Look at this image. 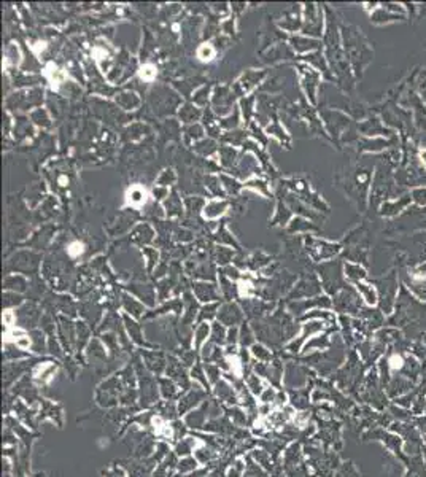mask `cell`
<instances>
[{"instance_id":"cell-37","label":"cell","mask_w":426,"mask_h":477,"mask_svg":"<svg viewBox=\"0 0 426 477\" xmlns=\"http://www.w3.org/2000/svg\"><path fill=\"white\" fill-rule=\"evenodd\" d=\"M245 477H267L264 469L256 463V461L250 457L247 458V469H245Z\"/></svg>"},{"instance_id":"cell-30","label":"cell","mask_w":426,"mask_h":477,"mask_svg":"<svg viewBox=\"0 0 426 477\" xmlns=\"http://www.w3.org/2000/svg\"><path fill=\"white\" fill-rule=\"evenodd\" d=\"M197 465H199V461H197L194 457H185L178 461L175 468H177L178 474H191V473L197 471Z\"/></svg>"},{"instance_id":"cell-23","label":"cell","mask_w":426,"mask_h":477,"mask_svg":"<svg viewBox=\"0 0 426 477\" xmlns=\"http://www.w3.org/2000/svg\"><path fill=\"white\" fill-rule=\"evenodd\" d=\"M252 458L256 461L258 465H261L264 469H267V471H273V469H275V468H273L272 453L267 452V450H263V449L258 450V449H256V450L252 452Z\"/></svg>"},{"instance_id":"cell-16","label":"cell","mask_w":426,"mask_h":477,"mask_svg":"<svg viewBox=\"0 0 426 477\" xmlns=\"http://www.w3.org/2000/svg\"><path fill=\"white\" fill-rule=\"evenodd\" d=\"M124 326L129 332V336H131V339L137 345L140 347L147 345V340L143 339V334H142V326L137 321H134L129 315H124Z\"/></svg>"},{"instance_id":"cell-1","label":"cell","mask_w":426,"mask_h":477,"mask_svg":"<svg viewBox=\"0 0 426 477\" xmlns=\"http://www.w3.org/2000/svg\"><path fill=\"white\" fill-rule=\"evenodd\" d=\"M135 374H137V380H139V401H140V407L142 409H148L150 406L158 404V398H159V383L158 378H155V374L148 372V371L143 368L142 363L137 360L135 361Z\"/></svg>"},{"instance_id":"cell-2","label":"cell","mask_w":426,"mask_h":477,"mask_svg":"<svg viewBox=\"0 0 426 477\" xmlns=\"http://www.w3.org/2000/svg\"><path fill=\"white\" fill-rule=\"evenodd\" d=\"M126 387L121 377H110L105 382L99 385L96 391V401L101 407H115L119 403L121 395L124 393Z\"/></svg>"},{"instance_id":"cell-15","label":"cell","mask_w":426,"mask_h":477,"mask_svg":"<svg viewBox=\"0 0 426 477\" xmlns=\"http://www.w3.org/2000/svg\"><path fill=\"white\" fill-rule=\"evenodd\" d=\"M40 419H51L56 422L57 425H62V409L59 406L50 403V401L43 399L42 401V411H40Z\"/></svg>"},{"instance_id":"cell-3","label":"cell","mask_w":426,"mask_h":477,"mask_svg":"<svg viewBox=\"0 0 426 477\" xmlns=\"http://www.w3.org/2000/svg\"><path fill=\"white\" fill-rule=\"evenodd\" d=\"M209 396V391L202 388L199 383H194L191 388H189L183 396L178 399V414L180 415H186L191 411H194L196 407H199L205 399Z\"/></svg>"},{"instance_id":"cell-20","label":"cell","mask_w":426,"mask_h":477,"mask_svg":"<svg viewBox=\"0 0 426 477\" xmlns=\"http://www.w3.org/2000/svg\"><path fill=\"white\" fill-rule=\"evenodd\" d=\"M194 291H196L197 299L202 301V302H210V301L218 299L216 290H215V286H213V285H207V283H196V285H194Z\"/></svg>"},{"instance_id":"cell-45","label":"cell","mask_w":426,"mask_h":477,"mask_svg":"<svg viewBox=\"0 0 426 477\" xmlns=\"http://www.w3.org/2000/svg\"><path fill=\"white\" fill-rule=\"evenodd\" d=\"M77 329H78V347L81 348L83 345H85L86 340H88L89 329L86 328L85 323H78V324H77Z\"/></svg>"},{"instance_id":"cell-24","label":"cell","mask_w":426,"mask_h":477,"mask_svg":"<svg viewBox=\"0 0 426 477\" xmlns=\"http://www.w3.org/2000/svg\"><path fill=\"white\" fill-rule=\"evenodd\" d=\"M189 377H191L196 383H199L202 388H205L207 391L210 390V382H209V378H207V374H205L204 366H201L199 363H196V365L191 368V372H189Z\"/></svg>"},{"instance_id":"cell-42","label":"cell","mask_w":426,"mask_h":477,"mask_svg":"<svg viewBox=\"0 0 426 477\" xmlns=\"http://www.w3.org/2000/svg\"><path fill=\"white\" fill-rule=\"evenodd\" d=\"M197 56H199V59H202V60H210V59H213V56H215V50H213L212 45L205 43L197 50Z\"/></svg>"},{"instance_id":"cell-4","label":"cell","mask_w":426,"mask_h":477,"mask_svg":"<svg viewBox=\"0 0 426 477\" xmlns=\"http://www.w3.org/2000/svg\"><path fill=\"white\" fill-rule=\"evenodd\" d=\"M209 420H210V399H205L199 407H196L194 411L185 415V425L194 431L204 429L205 423Z\"/></svg>"},{"instance_id":"cell-36","label":"cell","mask_w":426,"mask_h":477,"mask_svg":"<svg viewBox=\"0 0 426 477\" xmlns=\"http://www.w3.org/2000/svg\"><path fill=\"white\" fill-rule=\"evenodd\" d=\"M204 369H205V374H207V378L210 383L215 385L221 380V368L216 366L215 363H205Z\"/></svg>"},{"instance_id":"cell-29","label":"cell","mask_w":426,"mask_h":477,"mask_svg":"<svg viewBox=\"0 0 426 477\" xmlns=\"http://www.w3.org/2000/svg\"><path fill=\"white\" fill-rule=\"evenodd\" d=\"M123 304H124V309H126V312L131 315V317H142L143 314V306L140 304V302H137L134 298H131L129 294H124L123 296Z\"/></svg>"},{"instance_id":"cell-27","label":"cell","mask_w":426,"mask_h":477,"mask_svg":"<svg viewBox=\"0 0 426 477\" xmlns=\"http://www.w3.org/2000/svg\"><path fill=\"white\" fill-rule=\"evenodd\" d=\"M210 342L215 344V345H223L224 342H227V332L224 329V324H221V323H213L212 324Z\"/></svg>"},{"instance_id":"cell-10","label":"cell","mask_w":426,"mask_h":477,"mask_svg":"<svg viewBox=\"0 0 426 477\" xmlns=\"http://www.w3.org/2000/svg\"><path fill=\"white\" fill-rule=\"evenodd\" d=\"M218 320L221 324H226V326H235L237 323L242 321V318H243V314H242V310L235 306V304H226L223 306L221 309H219V312H218Z\"/></svg>"},{"instance_id":"cell-50","label":"cell","mask_w":426,"mask_h":477,"mask_svg":"<svg viewBox=\"0 0 426 477\" xmlns=\"http://www.w3.org/2000/svg\"><path fill=\"white\" fill-rule=\"evenodd\" d=\"M48 350H50V353L51 355H56V357H60V348H59V345H57V342H56V339L54 337H50V340H48Z\"/></svg>"},{"instance_id":"cell-22","label":"cell","mask_w":426,"mask_h":477,"mask_svg":"<svg viewBox=\"0 0 426 477\" xmlns=\"http://www.w3.org/2000/svg\"><path fill=\"white\" fill-rule=\"evenodd\" d=\"M281 377H283V363L278 361V360L269 363V374H267V377H266V378H267L272 385L280 387Z\"/></svg>"},{"instance_id":"cell-53","label":"cell","mask_w":426,"mask_h":477,"mask_svg":"<svg viewBox=\"0 0 426 477\" xmlns=\"http://www.w3.org/2000/svg\"><path fill=\"white\" fill-rule=\"evenodd\" d=\"M81 252H83V247H81L80 242H73V244L70 245V248H68V253H70L72 256H78Z\"/></svg>"},{"instance_id":"cell-9","label":"cell","mask_w":426,"mask_h":477,"mask_svg":"<svg viewBox=\"0 0 426 477\" xmlns=\"http://www.w3.org/2000/svg\"><path fill=\"white\" fill-rule=\"evenodd\" d=\"M14 396H21L27 404H34L35 401H39V395H37V388L34 387L32 380L29 377L21 378V380L14 385L13 388Z\"/></svg>"},{"instance_id":"cell-41","label":"cell","mask_w":426,"mask_h":477,"mask_svg":"<svg viewBox=\"0 0 426 477\" xmlns=\"http://www.w3.org/2000/svg\"><path fill=\"white\" fill-rule=\"evenodd\" d=\"M277 390L275 388H264V391L261 393V396H260V401H261V404L264 406H273V403H275V398H277Z\"/></svg>"},{"instance_id":"cell-31","label":"cell","mask_w":426,"mask_h":477,"mask_svg":"<svg viewBox=\"0 0 426 477\" xmlns=\"http://www.w3.org/2000/svg\"><path fill=\"white\" fill-rule=\"evenodd\" d=\"M226 207H227V204H226L224 201H221V202H219V201H213V202L209 204V206H205L204 215L207 216V218H216V216L224 213Z\"/></svg>"},{"instance_id":"cell-6","label":"cell","mask_w":426,"mask_h":477,"mask_svg":"<svg viewBox=\"0 0 426 477\" xmlns=\"http://www.w3.org/2000/svg\"><path fill=\"white\" fill-rule=\"evenodd\" d=\"M123 468L126 469V473L129 477H151L153 476V460L147 458V460H124Z\"/></svg>"},{"instance_id":"cell-19","label":"cell","mask_w":426,"mask_h":477,"mask_svg":"<svg viewBox=\"0 0 426 477\" xmlns=\"http://www.w3.org/2000/svg\"><path fill=\"white\" fill-rule=\"evenodd\" d=\"M88 358L93 360L96 365H105L106 361V353L105 347L102 345L101 340H93L88 345Z\"/></svg>"},{"instance_id":"cell-14","label":"cell","mask_w":426,"mask_h":477,"mask_svg":"<svg viewBox=\"0 0 426 477\" xmlns=\"http://www.w3.org/2000/svg\"><path fill=\"white\" fill-rule=\"evenodd\" d=\"M156 414L159 417H162L165 422H173L178 417V406L175 404V401H161L156 404Z\"/></svg>"},{"instance_id":"cell-17","label":"cell","mask_w":426,"mask_h":477,"mask_svg":"<svg viewBox=\"0 0 426 477\" xmlns=\"http://www.w3.org/2000/svg\"><path fill=\"white\" fill-rule=\"evenodd\" d=\"M196 442H197V437L196 436H186L183 437L181 441H178L175 444V455L177 457H191V453L196 450Z\"/></svg>"},{"instance_id":"cell-13","label":"cell","mask_w":426,"mask_h":477,"mask_svg":"<svg viewBox=\"0 0 426 477\" xmlns=\"http://www.w3.org/2000/svg\"><path fill=\"white\" fill-rule=\"evenodd\" d=\"M158 383H159V393H161V396L165 401H175L180 398L181 388L172 380V378L161 377V378H158Z\"/></svg>"},{"instance_id":"cell-52","label":"cell","mask_w":426,"mask_h":477,"mask_svg":"<svg viewBox=\"0 0 426 477\" xmlns=\"http://www.w3.org/2000/svg\"><path fill=\"white\" fill-rule=\"evenodd\" d=\"M14 320H16V314H13V312H5L3 314V324L6 328H11L14 324Z\"/></svg>"},{"instance_id":"cell-5","label":"cell","mask_w":426,"mask_h":477,"mask_svg":"<svg viewBox=\"0 0 426 477\" xmlns=\"http://www.w3.org/2000/svg\"><path fill=\"white\" fill-rule=\"evenodd\" d=\"M165 374L169 375V378H172V380H173L175 383H177L181 390L188 391L189 388L193 387L191 382H189V375L186 374L185 368L181 366V363H180L177 358H173V357H169V358H167Z\"/></svg>"},{"instance_id":"cell-48","label":"cell","mask_w":426,"mask_h":477,"mask_svg":"<svg viewBox=\"0 0 426 477\" xmlns=\"http://www.w3.org/2000/svg\"><path fill=\"white\" fill-rule=\"evenodd\" d=\"M239 334H240V331L237 329V326L229 328V331H227V344H229V345H235V344H237Z\"/></svg>"},{"instance_id":"cell-32","label":"cell","mask_w":426,"mask_h":477,"mask_svg":"<svg viewBox=\"0 0 426 477\" xmlns=\"http://www.w3.org/2000/svg\"><path fill=\"white\" fill-rule=\"evenodd\" d=\"M210 332H212L210 324H207L205 321L197 326V329L194 332V348H196V350L202 347V344L207 340V337H210Z\"/></svg>"},{"instance_id":"cell-38","label":"cell","mask_w":426,"mask_h":477,"mask_svg":"<svg viewBox=\"0 0 426 477\" xmlns=\"http://www.w3.org/2000/svg\"><path fill=\"white\" fill-rule=\"evenodd\" d=\"M247 469V463L243 460H235L234 463L226 469L224 477H243V473Z\"/></svg>"},{"instance_id":"cell-43","label":"cell","mask_w":426,"mask_h":477,"mask_svg":"<svg viewBox=\"0 0 426 477\" xmlns=\"http://www.w3.org/2000/svg\"><path fill=\"white\" fill-rule=\"evenodd\" d=\"M22 298L18 296L16 293H5L3 294V307H13V306H18L21 304Z\"/></svg>"},{"instance_id":"cell-56","label":"cell","mask_w":426,"mask_h":477,"mask_svg":"<svg viewBox=\"0 0 426 477\" xmlns=\"http://www.w3.org/2000/svg\"><path fill=\"white\" fill-rule=\"evenodd\" d=\"M67 324H68V321H67ZM67 324H65V320H62V331H64V332H65V329L68 328V326H67ZM67 334H68V336H70V339H72V342H73V340H75V337H73V331H72V329H70V331H67Z\"/></svg>"},{"instance_id":"cell-46","label":"cell","mask_w":426,"mask_h":477,"mask_svg":"<svg viewBox=\"0 0 426 477\" xmlns=\"http://www.w3.org/2000/svg\"><path fill=\"white\" fill-rule=\"evenodd\" d=\"M105 477H129V476H127L124 468L115 465V466H111L110 469H106V471H105Z\"/></svg>"},{"instance_id":"cell-47","label":"cell","mask_w":426,"mask_h":477,"mask_svg":"<svg viewBox=\"0 0 426 477\" xmlns=\"http://www.w3.org/2000/svg\"><path fill=\"white\" fill-rule=\"evenodd\" d=\"M181 363H185L186 366H193L196 365V353L194 350H189V352H185V353H181Z\"/></svg>"},{"instance_id":"cell-34","label":"cell","mask_w":426,"mask_h":477,"mask_svg":"<svg viewBox=\"0 0 426 477\" xmlns=\"http://www.w3.org/2000/svg\"><path fill=\"white\" fill-rule=\"evenodd\" d=\"M245 385H247V388L252 391L255 396H261V393L264 391V387H263V383H261V378L258 377V374H250V375L245 378Z\"/></svg>"},{"instance_id":"cell-35","label":"cell","mask_w":426,"mask_h":477,"mask_svg":"<svg viewBox=\"0 0 426 477\" xmlns=\"http://www.w3.org/2000/svg\"><path fill=\"white\" fill-rule=\"evenodd\" d=\"M252 355L260 361V363H270L272 360V353L270 350H267L263 344H255L252 345Z\"/></svg>"},{"instance_id":"cell-40","label":"cell","mask_w":426,"mask_h":477,"mask_svg":"<svg viewBox=\"0 0 426 477\" xmlns=\"http://www.w3.org/2000/svg\"><path fill=\"white\" fill-rule=\"evenodd\" d=\"M216 310H218V304H207V306H204L201 309V314H199V321L204 323L205 320H212L213 317L218 315L216 314Z\"/></svg>"},{"instance_id":"cell-25","label":"cell","mask_w":426,"mask_h":477,"mask_svg":"<svg viewBox=\"0 0 426 477\" xmlns=\"http://www.w3.org/2000/svg\"><path fill=\"white\" fill-rule=\"evenodd\" d=\"M218 453L215 449H212L210 445H201V447H197L194 450V458L199 461L202 465H207L213 458H216Z\"/></svg>"},{"instance_id":"cell-33","label":"cell","mask_w":426,"mask_h":477,"mask_svg":"<svg viewBox=\"0 0 426 477\" xmlns=\"http://www.w3.org/2000/svg\"><path fill=\"white\" fill-rule=\"evenodd\" d=\"M30 340H32V350L37 353H45L47 352V340H45L43 332L40 331H32L30 332Z\"/></svg>"},{"instance_id":"cell-12","label":"cell","mask_w":426,"mask_h":477,"mask_svg":"<svg viewBox=\"0 0 426 477\" xmlns=\"http://www.w3.org/2000/svg\"><path fill=\"white\" fill-rule=\"evenodd\" d=\"M143 360H145L147 369L151 374H162L165 368H167V360L164 358V355L161 352H143L142 353Z\"/></svg>"},{"instance_id":"cell-54","label":"cell","mask_w":426,"mask_h":477,"mask_svg":"<svg viewBox=\"0 0 426 477\" xmlns=\"http://www.w3.org/2000/svg\"><path fill=\"white\" fill-rule=\"evenodd\" d=\"M247 186H250V188H256V189L260 188L261 191H264V193H266V183H264V181H261V180H252V181H248Z\"/></svg>"},{"instance_id":"cell-55","label":"cell","mask_w":426,"mask_h":477,"mask_svg":"<svg viewBox=\"0 0 426 477\" xmlns=\"http://www.w3.org/2000/svg\"><path fill=\"white\" fill-rule=\"evenodd\" d=\"M390 366H391V369H399L402 366V358L401 357H393L390 360Z\"/></svg>"},{"instance_id":"cell-39","label":"cell","mask_w":426,"mask_h":477,"mask_svg":"<svg viewBox=\"0 0 426 477\" xmlns=\"http://www.w3.org/2000/svg\"><path fill=\"white\" fill-rule=\"evenodd\" d=\"M239 342H240V345H242L243 348L248 347V345H255V344H253V342H255V339H253V332H252V329H250V326H248L247 323H243V324H242V328H240Z\"/></svg>"},{"instance_id":"cell-49","label":"cell","mask_w":426,"mask_h":477,"mask_svg":"<svg viewBox=\"0 0 426 477\" xmlns=\"http://www.w3.org/2000/svg\"><path fill=\"white\" fill-rule=\"evenodd\" d=\"M156 75V70H155V67L153 65H145V67H142V72H140V77L143 80H151Z\"/></svg>"},{"instance_id":"cell-11","label":"cell","mask_w":426,"mask_h":477,"mask_svg":"<svg viewBox=\"0 0 426 477\" xmlns=\"http://www.w3.org/2000/svg\"><path fill=\"white\" fill-rule=\"evenodd\" d=\"M27 369H29V363H26V361L6 363V365L3 366V385L5 387H10V385L24 374Z\"/></svg>"},{"instance_id":"cell-28","label":"cell","mask_w":426,"mask_h":477,"mask_svg":"<svg viewBox=\"0 0 426 477\" xmlns=\"http://www.w3.org/2000/svg\"><path fill=\"white\" fill-rule=\"evenodd\" d=\"M320 329V323H307V324H304V331H302V334L298 340H294V342H291L290 345H288V350H291V352H298L299 350V347L302 345L304 342V339H306L307 336H310L312 332H317Z\"/></svg>"},{"instance_id":"cell-7","label":"cell","mask_w":426,"mask_h":477,"mask_svg":"<svg viewBox=\"0 0 426 477\" xmlns=\"http://www.w3.org/2000/svg\"><path fill=\"white\" fill-rule=\"evenodd\" d=\"M237 429L239 428H235V425L229 420L227 415H223L219 419H212L204 426V431H209V433L218 436H234Z\"/></svg>"},{"instance_id":"cell-26","label":"cell","mask_w":426,"mask_h":477,"mask_svg":"<svg viewBox=\"0 0 426 477\" xmlns=\"http://www.w3.org/2000/svg\"><path fill=\"white\" fill-rule=\"evenodd\" d=\"M145 201H147V193L145 189H142L140 186H132L127 191V202L131 204V206L140 207L145 204Z\"/></svg>"},{"instance_id":"cell-21","label":"cell","mask_w":426,"mask_h":477,"mask_svg":"<svg viewBox=\"0 0 426 477\" xmlns=\"http://www.w3.org/2000/svg\"><path fill=\"white\" fill-rule=\"evenodd\" d=\"M56 371H57V365L56 363H45V365H42L39 368V371L35 372L34 378H35V382H39V383H48L53 375L56 374Z\"/></svg>"},{"instance_id":"cell-8","label":"cell","mask_w":426,"mask_h":477,"mask_svg":"<svg viewBox=\"0 0 426 477\" xmlns=\"http://www.w3.org/2000/svg\"><path fill=\"white\" fill-rule=\"evenodd\" d=\"M213 395L216 396L219 403H226L229 407L239 404L237 391H235L234 385H231L227 380H224V378H221L218 383L213 385Z\"/></svg>"},{"instance_id":"cell-44","label":"cell","mask_w":426,"mask_h":477,"mask_svg":"<svg viewBox=\"0 0 426 477\" xmlns=\"http://www.w3.org/2000/svg\"><path fill=\"white\" fill-rule=\"evenodd\" d=\"M5 286L6 288H14V290H24L26 288V282L21 277H10L5 280Z\"/></svg>"},{"instance_id":"cell-18","label":"cell","mask_w":426,"mask_h":477,"mask_svg":"<svg viewBox=\"0 0 426 477\" xmlns=\"http://www.w3.org/2000/svg\"><path fill=\"white\" fill-rule=\"evenodd\" d=\"M226 415L229 417V420L234 423L237 428H243L248 423V414L245 412V409H242L239 406H232V407H224Z\"/></svg>"},{"instance_id":"cell-51","label":"cell","mask_w":426,"mask_h":477,"mask_svg":"<svg viewBox=\"0 0 426 477\" xmlns=\"http://www.w3.org/2000/svg\"><path fill=\"white\" fill-rule=\"evenodd\" d=\"M173 181H175V175H173L172 170H165V172L162 173V177L159 178V183H161V185L173 183Z\"/></svg>"}]
</instances>
